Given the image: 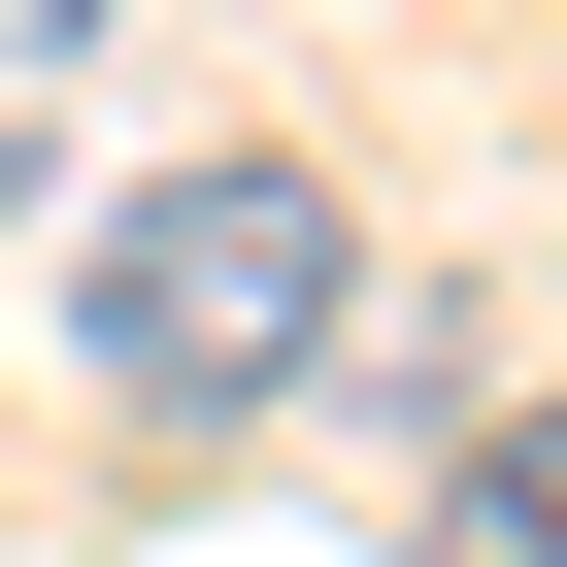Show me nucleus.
Listing matches in <instances>:
<instances>
[{
  "label": "nucleus",
  "instance_id": "obj_2",
  "mask_svg": "<svg viewBox=\"0 0 567 567\" xmlns=\"http://www.w3.org/2000/svg\"><path fill=\"white\" fill-rule=\"evenodd\" d=\"M68 34H101V0H0V68H68Z\"/></svg>",
  "mask_w": 567,
  "mask_h": 567
},
{
  "label": "nucleus",
  "instance_id": "obj_1",
  "mask_svg": "<svg viewBox=\"0 0 567 567\" xmlns=\"http://www.w3.org/2000/svg\"><path fill=\"white\" fill-rule=\"evenodd\" d=\"M334 334H368V200H334V167H267V134H200V167H134V200L68 234V368H101L134 434L301 401Z\"/></svg>",
  "mask_w": 567,
  "mask_h": 567
}]
</instances>
